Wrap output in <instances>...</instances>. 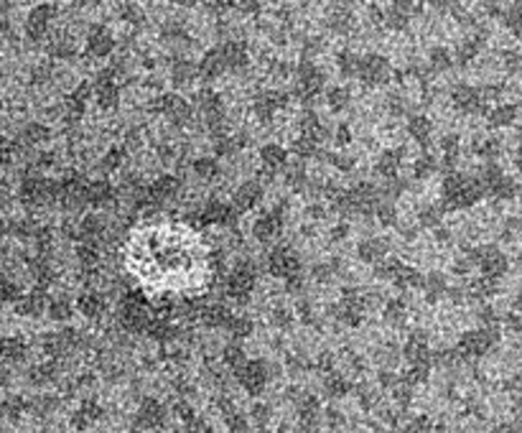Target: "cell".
Masks as SVG:
<instances>
[{"label": "cell", "instance_id": "8", "mask_svg": "<svg viewBox=\"0 0 522 433\" xmlns=\"http://www.w3.org/2000/svg\"><path fill=\"white\" fill-rule=\"evenodd\" d=\"M178 189H181V183H178L176 176H160L158 181H153L148 189H145V204H166V201L176 199L178 197Z\"/></svg>", "mask_w": 522, "mask_h": 433}, {"label": "cell", "instance_id": "9", "mask_svg": "<svg viewBox=\"0 0 522 433\" xmlns=\"http://www.w3.org/2000/svg\"><path fill=\"white\" fill-rule=\"evenodd\" d=\"M280 227H283V207L278 204V207L262 212V214L255 219L253 232L260 242H268V240H273V237H278Z\"/></svg>", "mask_w": 522, "mask_h": 433}, {"label": "cell", "instance_id": "34", "mask_svg": "<svg viewBox=\"0 0 522 433\" xmlns=\"http://www.w3.org/2000/svg\"><path fill=\"white\" fill-rule=\"evenodd\" d=\"M123 163H125V148H109L100 161V166H102L105 174H109V171H118Z\"/></svg>", "mask_w": 522, "mask_h": 433}, {"label": "cell", "instance_id": "24", "mask_svg": "<svg viewBox=\"0 0 522 433\" xmlns=\"http://www.w3.org/2000/svg\"><path fill=\"white\" fill-rule=\"evenodd\" d=\"M115 197H118V192H115V186L109 181L90 183V204L92 207H107V204L115 201Z\"/></svg>", "mask_w": 522, "mask_h": 433}, {"label": "cell", "instance_id": "46", "mask_svg": "<svg viewBox=\"0 0 522 433\" xmlns=\"http://www.w3.org/2000/svg\"><path fill=\"white\" fill-rule=\"evenodd\" d=\"M395 278H397V283H403V285H413V283L421 281L418 270H413V268H397Z\"/></svg>", "mask_w": 522, "mask_h": 433}, {"label": "cell", "instance_id": "39", "mask_svg": "<svg viewBox=\"0 0 522 433\" xmlns=\"http://www.w3.org/2000/svg\"><path fill=\"white\" fill-rule=\"evenodd\" d=\"M337 64H339V72L344 77H352L357 74V64H359V57L352 54V51H342L337 57Z\"/></svg>", "mask_w": 522, "mask_h": 433}, {"label": "cell", "instance_id": "30", "mask_svg": "<svg viewBox=\"0 0 522 433\" xmlns=\"http://www.w3.org/2000/svg\"><path fill=\"white\" fill-rule=\"evenodd\" d=\"M408 21H410V8H408L405 3H393V6L385 10V23H388L390 28H403V26H408Z\"/></svg>", "mask_w": 522, "mask_h": 433}, {"label": "cell", "instance_id": "38", "mask_svg": "<svg viewBox=\"0 0 522 433\" xmlns=\"http://www.w3.org/2000/svg\"><path fill=\"white\" fill-rule=\"evenodd\" d=\"M451 64H454V57L443 46H436V49L430 51V67L436 69V72H446V69H451Z\"/></svg>", "mask_w": 522, "mask_h": 433}, {"label": "cell", "instance_id": "2", "mask_svg": "<svg viewBox=\"0 0 522 433\" xmlns=\"http://www.w3.org/2000/svg\"><path fill=\"white\" fill-rule=\"evenodd\" d=\"M59 192L61 183L51 181V179H41V176H31V179H23L21 189H18V197H21V204L25 209H39L56 199Z\"/></svg>", "mask_w": 522, "mask_h": 433}, {"label": "cell", "instance_id": "4", "mask_svg": "<svg viewBox=\"0 0 522 433\" xmlns=\"http://www.w3.org/2000/svg\"><path fill=\"white\" fill-rule=\"evenodd\" d=\"M295 84H298V94L304 100H313L324 90V72L313 61H301L295 69Z\"/></svg>", "mask_w": 522, "mask_h": 433}, {"label": "cell", "instance_id": "11", "mask_svg": "<svg viewBox=\"0 0 522 433\" xmlns=\"http://www.w3.org/2000/svg\"><path fill=\"white\" fill-rule=\"evenodd\" d=\"M115 49V36L109 34V28L105 26H94L90 36H87V54L92 59L107 57L109 51Z\"/></svg>", "mask_w": 522, "mask_h": 433}, {"label": "cell", "instance_id": "10", "mask_svg": "<svg viewBox=\"0 0 522 433\" xmlns=\"http://www.w3.org/2000/svg\"><path fill=\"white\" fill-rule=\"evenodd\" d=\"M286 105H288V94H283V92L278 90H268L255 97L253 110H255V115H258V120L268 123V120H273V115H275L280 108H286Z\"/></svg>", "mask_w": 522, "mask_h": 433}, {"label": "cell", "instance_id": "6", "mask_svg": "<svg viewBox=\"0 0 522 433\" xmlns=\"http://www.w3.org/2000/svg\"><path fill=\"white\" fill-rule=\"evenodd\" d=\"M59 199L69 212H82L85 207H90V183L79 181V179H69V181L61 183Z\"/></svg>", "mask_w": 522, "mask_h": 433}, {"label": "cell", "instance_id": "18", "mask_svg": "<svg viewBox=\"0 0 522 433\" xmlns=\"http://www.w3.org/2000/svg\"><path fill=\"white\" fill-rule=\"evenodd\" d=\"M270 268L278 275H293L298 270V258L291 248H275L270 252Z\"/></svg>", "mask_w": 522, "mask_h": 433}, {"label": "cell", "instance_id": "49", "mask_svg": "<svg viewBox=\"0 0 522 433\" xmlns=\"http://www.w3.org/2000/svg\"><path fill=\"white\" fill-rule=\"evenodd\" d=\"M10 153H13V150H10L8 141H6L3 135H0V163H6V161L10 159Z\"/></svg>", "mask_w": 522, "mask_h": 433}, {"label": "cell", "instance_id": "5", "mask_svg": "<svg viewBox=\"0 0 522 433\" xmlns=\"http://www.w3.org/2000/svg\"><path fill=\"white\" fill-rule=\"evenodd\" d=\"M156 110H158L160 115L169 117L174 125H186V123L191 120V115H194L191 105H189L184 97L174 94V92H169V94H160L158 100H156Z\"/></svg>", "mask_w": 522, "mask_h": 433}, {"label": "cell", "instance_id": "28", "mask_svg": "<svg viewBox=\"0 0 522 433\" xmlns=\"http://www.w3.org/2000/svg\"><path fill=\"white\" fill-rule=\"evenodd\" d=\"M400 163H403V150H385L377 161V174L385 179H395Z\"/></svg>", "mask_w": 522, "mask_h": 433}, {"label": "cell", "instance_id": "3", "mask_svg": "<svg viewBox=\"0 0 522 433\" xmlns=\"http://www.w3.org/2000/svg\"><path fill=\"white\" fill-rule=\"evenodd\" d=\"M357 77H359L367 87H379V84H385L390 79V61L385 57H379V54L359 57Z\"/></svg>", "mask_w": 522, "mask_h": 433}, {"label": "cell", "instance_id": "51", "mask_svg": "<svg viewBox=\"0 0 522 433\" xmlns=\"http://www.w3.org/2000/svg\"><path fill=\"white\" fill-rule=\"evenodd\" d=\"M331 161H334V163H337L339 168H344V171H349V168H352V163H354V161L349 159V156H334Z\"/></svg>", "mask_w": 522, "mask_h": 433}, {"label": "cell", "instance_id": "16", "mask_svg": "<svg viewBox=\"0 0 522 433\" xmlns=\"http://www.w3.org/2000/svg\"><path fill=\"white\" fill-rule=\"evenodd\" d=\"M451 102H454V108L461 110V112H477L481 105V92L477 90V87L459 84V87L451 92Z\"/></svg>", "mask_w": 522, "mask_h": 433}, {"label": "cell", "instance_id": "17", "mask_svg": "<svg viewBox=\"0 0 522 433\" xmlns=\"http://www.w3.org/2000/svg\"><path fill=\"white\" fill-rule=\"evenodd\" d=\"M262 199V186L258 181H244L240 189L235 192V209L240 212H247V209H255Z\"/></svg>", "mask_w": 522, "mask_h": 433}, {"label": "cell", "instance_id": "27", "mask_svg": "<svg viewBox=\"0 0 522 433\" xmlns=\"http://www.w3.org/2000/svg\"><path fill=\"white\" fill-rule=\"evenodd\" d=\"M359 258L367 260V263H379V260L385 258V252H388V242L377 240V237H370V240H362L359 242Z\"/></svg>", "mask_w": 522, "mask_h": 433}, {"label": "cell", "instance_id": "23", "mask_svg": "<svg viewBox=\"0 0 522 433\" xmlns=\"http://www.w3.org/2000/svg\"><path fill=\"white\" fill-rule=\"evenodd\" d=\"M328 26L337 34H349L354 28V13L349 8H344V6H334V8L328 10Z\"/></svg>", "mask_w": 522, "mask_h": 433}, {"label": "cell", "instance_id": "19", "mask_svg": "<svg viewBox=\"0 0 522 433\" xmlns=\"http://www.w3.org/2000/svg\"><path fill=\"white\" fill-rule=\"evenodd\" d=\"M196 74H199V67H194V61L184 57L171 61V82L176 87H189L196 79Z\"/></svg>", "mask_w": 522, "mask_h": 433}, {"label": "cell", "instance_id": "25", "mask_svg": "<svg viewBox=\"0 0 522 433\" xmlns=\"http://www.w3.org/2000/svg\"><path fill=\"white\" fill-rule=\"evenodd\" d=\"M479 263H481V268H484V273H489V275L502 273V270H505V265H507L505 255H502L497 248H481Z\"/></svg>", "mask_w": 522, "mask_h": 433}, {"label": "cell", "instance_id": "15", "mask_svg": "<svg viewBox=\"0 0 522 433\" xmlns=\"http://www.w3.org/2000/svg\"><path fill=\"white\" fill-rule=\"evenodd\" d=\"M219 54H222V59H225V67H227V72L232 69V72H242V69L250 67V57H247V51H244L242 43H237V41H227V43H222V46H217Z\"/></svg>", "mask_w": 522, "mask_h": 433}, {"label": "cell", "instance_id": "1", "mask_svg": "<svg viewBox=\"0 0 522 433\" xmlns=\"http://www.w3.org/2000/svg\"><path fill=\"white\" fill-rule=\"evenodd\" d=\"M481 197V186L477 179L463 174H448L443 179V204L448 209H466L477 204Z\"/></svg>", "mask_w": 522, "mask_h": 433}, {"label": "cell", "instance_id": "14", "mask_svg": "<svg viewBox=\"0 0 522 433\" xmlns=\"http://www.w3.org/2000/svg\"><path fill=\"white\" fill-rule=\"evenodd\" d=\"M199 222L202 225H229V222H235V209L225 201L214 199L199 212Z\"/></svg>", "mask_w": 522, "mask_h": 433}, {"label": "cell", "instance_id": "13", "mask_svg": "<svg viewBox=\"0 0 522 433\" xmlns=\"http://www.w3.org/2000/svg\"><path fill=\"white\" fill-rule=\"evenodd\" d=\"M94 94H97V105L102 110H115L120 102V87L112 82V72H105V74L97 79V87H94Z\"/></svg>", "mask_w": 522, "mask_h": 433}, {"label": "cell", "instance_id": "7", "mask_svg": "<svg viewBox=\"0 0 522 433\" xmlns=\"http://www.w3.org/2000/svg\"><path fill=\"white\" fill-rule=\"evenodd\" d=\"M69 234H74L79 240L85 242V245H97L100 240H105V234H107V225H105V219L97 214H87L79 225L69 227Z\"/></svg>", "mask_w": 522, "mask_h": 433}, {"label": "cell", "instance_id": "42", "mask_svg": "<svg viewBox=\"0 0 522 433\" xmlns=\"http://www.w3.org/2000/svg\"><path fill=\"white\" fill-rule=\"evenodd\" d=\"M76 258L82 260L85 265H92V263H97V258H100V252H97V245H79L76 248Z\"/></svg>", "mask_w": 522, "mask_h": 433}, {"label": "cell", "instance_id": "40", "mask_svg": "<svg viewBox=\"0 0 522 433\" xmlns=\"http://www.w3.org/2000/svg\"><path fill=\"white\" fill-rule=\"evenodd\" d=\"M160 36L166 39V41H171V43H186L189 41V36H186V31H184V26H178V23H166L163 26V31H160Z\"/></svg>", "mask_w": 522, "mask_h": 433}, {"label": "cell", "instance_id": "26", "mask_svg": "<svg viewBox=\"0 0 522 433\" xmlns=\"http://www.w3.org/2000/svg\"><path fill=\"white\" fill-rule=\"evenodd\" d=\"M408 133H410V138H415V141L421 143V145H428L430 133H433V123H430L426 115H413L408 120Z\"/></svg>", "mask_w": 522, "mask_h": 433}, {"label": "cell", "instance_id": "43", "mask_svg": "<svg viewBox=\"0 0 522 433\" xmlns=\"http://www.w3.org/2000/svg\"><path fill=\"white\" fill-rule=\"evenodd\" d=\"M433 168H436V159H433V156H421V159L415 161V176H418V179L430 176Z\"/></svg>", "mask_w": 522, "mask_h": 433}, {"label": "cell", "instance_id": "31", "mask_svg": "<svg viewBox=\"0 0 522 433\" xmlns=\"http://www.w3.org/2000/svg\"><path fill=\"white\" fill-rule=\"evenodd\" d=\"M514 115H517V110L512 105H499L489 112V125L492 128H507L514 123Z\"/></svg>", "mask_w": 522, "mask_h": 433}, {"label": "cell", "instance_id": "45", "mask_svg": "<svg viewBox=\"0 0 522 433\" xmlns=\"http://www.w3.org/2000/svg\"><path fill=\"white\" fill-rule=\"evenodd\" d=\"M477 51H479V41L477 39H469V41H463L459 46V61H472L477 57Z\"/></svg>", "mask_w": 522, "mask_h": 433}, {"label": "cell", "instance_id": "29", "mask_svg": "<svg viewBox=\"0 0 522 433\" xmlns=\"http://www.w3.org/2000/svg\"><path fill=\"white\" fill-rule=\"evenodd\" d=\"M46 51H49L54 59H72L76 54V46H74V41H72L67 34H56L49 41Z\"/></svg>", "mask_w": 522, "mask_h": 433}, {"label": "cell", "instance_id": "35", "mask_svg": "<svg viewBox=\"0 0 522 433\" xmlns=\"http://www.w3.org/2000/svg\"><path fill=\"white\" fill-rule=\"evenodd\" d=\"M194 174L204 181H211L219 176V163L214 159H196L194 161Z\"/></svg>", "mask_w": 522, "mask_h": 433}, {"label": "cell", "instance_id": "33", "mask_svg": "<svg viewBox=\"0 0 522 433\" xmlns=\"http://www.w3.org/2000/svg\"><path fill=\"white\" fill-rule=\"evenodd\" d=\"M23 138L25 143H31V145H41V143L49 141L51 133H49V128L41 125V123H28V125L23 128Z\"/></svg>", "mask_w": 522, "mask_h": 433}, {"label": "cell", "instance_id": "41", "mask_svg": "<svg viewBox=\"0 0 522 433\" xmlns=\"http://www.w3.org/2000/svg\"><path fill=\"white\" fill-rule=\"evenodd\" d=\"M375 212H377V219H379V222H382L385 227H393V225L397 222V212H395V207H393L390 201H379Z\"/></svg>", "mask_w": 522, "mask_h": 433}, {"label": "cell", "instance_id": "32", "mask_svg": "<svg viewBox=\"0 0 522 433\" xmlns=\"http://www.w3.org/2000/svg\"><path fill=\"white\" fill-rule=\"evenodd\" d=\"M326 102H328V108L339 112V110L349 108V102H352V92L346 90V87H331V90L326 92Z\"/></svg>", "mask_w": 522, "mask_h": 433}, {"label": "cell", "instance_id": "22", "mask_svg": "<svg viewBox=\"0 0 522 433\" xmlns=\"http://www.w3.org/2000/svg\"><path fill=\"white\" fill-rule=\"evenodd\" d=\"M286 159H288L286 148L278 145V143H268V145H262L260 161H262V166L268 168V171H278V168H283L286 166Z\"/></svg>", "mask_w": 522, "mask_h": 433}, {"label": "cell", "instance_id": "37", "mask_svg": "<svg viewBox=\"0 0 522 433\" xmlns=\"http://www.w3.org/2000/svg\"><path fill=\"white\" fill-rule=\"evenodd\" d=\"M306 181H309V176H306L304 166H288L286 168V183L293 189V192H304Z\"/></svg>", "mask_w": 522, "mask_h": 433}, {"label": "cell", "instance_id": "12", "mask_svg": "<svg viewBox=\"0 0 522 433\" xmlns=\"http://www.w3.org/2000/svg\"><path fill=\"white\" fill-rule=\"evenodd\" d=\"M51 16H54V8H51V6H39V8L31 10L28 18H25V34H28V39H34V41L43 39L46 31H49Z\"/></svg>", "mask_w": 522, "mask_h": 433}, {"label": "cell", "instance_id": "50", "mask_svg": "<svg viewBox=\"0 0 522 433\" xmlns=\"http://www.w3.org/2000/svg\"><path fill=\"white\" fill-rule=\"evenodd\" d=\"M390 110H393V115H403L405 100H400V97H390Z\"/></svg>", "mask_w": 522, "mask_h": 433}, {"label": "cell", "instance_id": "44", "mask_svg": "<svg viewBox=\"0 0 522 433\" xmlns=\"http://www.w3.org/2000/svg\"><path fill=\"white\" fill-rule=\"evenodd\" d=\"M295 153L304 156V159H311V156L319 153V143L309 141V138H298V141H295Z\"/></svg>", "mask_w": 522, "mask_h": 433}, {"label": "cell", "instance_id": "21", "mask_svg": "<svg viewBox=\"0 0 522 433\" xmlns=\"http://www.w3.org/2000/svg\"><path fill=\"white\" fill-rule=\"evenodd\" d=\"M225 72H227V67H225V59H222L219 49L207 51L202 64H199V74H202L204 79H217V77H222Z\"/></svg>", "mask_w": 522, "mask_h": 433}, {"label": "cell", "instance_id": "20", "mask_svg": "<svg viewBox=\"0 0 522 433\" xmlns=\"http://www.w3.org/2000/svg\"><path fill=\"white\" fill-rule=\"evenodd\" d=\"M301 138H309L313 143H321L326 138V125L321 123V117L316 112H311V110L304 112V117H301Z\"/></svg>", "mask_w": 522, "mask_h": 433}, {"label": "cell", "instance_id": "48", "mask_svg": "<svg viewBox=\"0 0 522 433\" xmlns=\"http://www.w3.org/2000/svg\"><path fill=\"white\" fill-rule=\"evenodd\" d=\"M120 16L125 18V21H130V23H140V21H143V13L135 8V6H125V8L120 10Z\"/></svg>", "mask_w": 522, "mask_h": 433}, {"label": "cell", "instance_id": "36", "mask_svg": "<svg viewBox=\"0 0 522 433\" xmlns=\"http://www.w3.org/2000/svg\"><path fill=\"white\" fill-rule=\"evenodd\" d=\"M250 285H253V273H250L247 268H240V270L229 278V288H232V293H247L250 291Z\"/></svg>", "mask_w": 522, "mask_h": 433}, {"label": "cell", "instance_id": "47", "mask_svg": "<svg viewBox=\"0 0 522 433\" xmlns=\"http://www.w3.org/2000/svg\"><path fill=\"white\" fill-rule=\"evenodd\" d=\"M438 219H441V209H436V207H423V212H421V225L436 227V225H438Z\"/></svg>", "mask_w": 522, "mask_h": 433}]
</instances>
